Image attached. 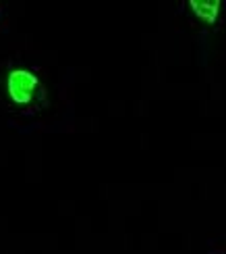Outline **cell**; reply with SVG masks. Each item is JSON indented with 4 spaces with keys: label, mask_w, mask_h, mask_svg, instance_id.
Wrapping results in <instances>:
<instances>
[{
    "label": "cell",
    "mask_w": 226,
    "mask_h": 254,
    "mask_svg": "<svg viewBox=\"0 0 226 254\" xmlns=\"http://www.w3.org/2000/svg\"><path fill=\"white\" fill-rule=\"evenodd\" d=\"M4 90L8 100L15 107H31L42 94V83H40V77L31 69L17 67L8 71V75L4 79Z\"/></svg>",
    "instance_id": "obj_1"
},
{
    "label": "cell",
    "mask_w": 226,
    "mask_h": 254,
    "mask_svg": "<svg viewBox=\"0 0 226 254\" xmlns=\"http://www.w3.org/2000/svg\"><path fill=\"white\" fill-rule=\"evenodd\" d=\"M189 6L201 21H206V23H216L222 4H220V0H191Z\"/></svg>",
    "instance_id": "obj_2"
}]
</instances>
